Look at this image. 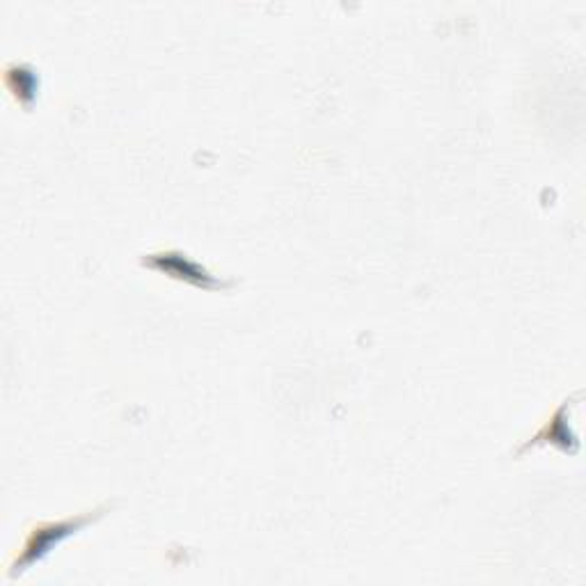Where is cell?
I'll list each match as a JSON object with an SVG mask.
<instances>
[{"mask_svg": "<svg viewBox=\"0 0 586 586\" xmlns=\"http://www.w3.org/2000/svg\"><path fill=\"white\" fill-rule=\"evenodd\" d=\"M90 520V516H83V518H76V520H69V522H51V524H40L35 532H31V536H28L25 545H23V554L19 556V560L12 564V575L17 571H23L25 566H31L35 562H40L44 554L51 552L53 545L61 543L65 536H69L72 532L80 530V527Z\"/></svg>", "mask_w": 586, "mask_h": 586, "instance_id": "cell-1", "label": "cell"}]
</instances>
